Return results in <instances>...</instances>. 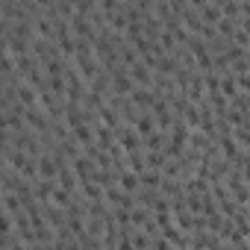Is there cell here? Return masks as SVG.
Listing matches in <instances>:
<instances>
[{
    "label": "cell",
    "mask_w": 250,
    "mask_h": 250,
    "mask_svg": "<svg viewBox=\"0 0 250 250\" xmlns=\"http://www.w3.org/2000/svg\"><path fill=\"white\" fill-rule=\"evenodd\" d=\"M206 3H212V0H188V6H191V9H203Z\"/></svg>",
    "instance_id": "7a4b0ae2"
},
{
    "label": "cell",
    "mask_w": 250,
    "mask_h": 250,
    "mask_svg": "<svg viewBox=\"0 0 250 250\" xmlns=\"http://www.w3.org/2000/svg\"><path fill=\"white\" fill-rule=\"evenodd\" d=\"M133 127L142 133V139H147L150 133H156V130H162L159 127V121H156V115L153 112H145V115H139L136 121H133Z\"/></svg>",
    "instance_id": "6da1fadb"
}]
</instances>
